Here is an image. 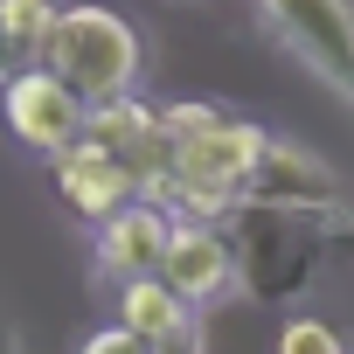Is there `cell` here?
<instances>
[{
	"label": "cell",
	"mask_w": 354,
	"mask_h": 354,
	"mask_svg": "<svg viewBox=\"0 0 354 354\" xmlns=\"http://www.w3.org/2000/svg\"><path fill=\"white\" fill-rule=\"evenodd\" d=\"M223 230H230V250H236V285L250 299H264V306H285L319 278L326 236L347 230V209L306 216V209H250V202H236V216Z\"/></svg>",
	"instance_id": "obj_1"
},
{
	"label": "cell",
	"mask_w": 354,
	"mask_h": 354,
	"mask_svg": "<svg viewBox=\"0 0 354 354\" xmlns=\"http://www.w3.org/2000/svg\"><path fill=\"white\" fill-rule=\"evenodd\" d=\"M139 28L111 8H63L49 42H42V70L56 84H70L84 104H111L139 84Z\"/></svg>",
	"instance_id": "obj_2"
},
{
	"label": "cell",
	"mask_w": 354,
	"mask_h": 354,
	"mask_svg": "<svg viewBox=\"0 0 354 354\" xmlns=\"http://www.w3.org/2000/svg\"><path fill=\"white\" fill-rule=\"evenodd\" d=\"M257 15L292 63L354 104V0H257Z\"/></svg>",
	"instance_id": "obj_3"
},
{
	"label": "cell",
	"mask_w": 354,
	"mask_h": 354,
	"mask_svg": "<svg viewBox=\"0 0 354 354\" xmlns=\"http://www.w3.org/2000/svg\"><path fill=\"white\" fill-rule=\"evenodd\" d=\"M243 202L250 209H306V216H326V209H347V195H340V174L313 153V146H299V139H264V153H257V167H250V181H243Z\"/></svg>",
	"instance_id": "obj_4"
},
{
	"label": "cell",
	"mask_w": 354,
	"mask_h": 354,
	"mask_svg": "<svg viewBox=\"0 0 354 354\" xmlns=\"http://www.w3.org/2000/svg\"><path fill=\"white\" fill-rule=\"evenodd\" d=\"M84 111H91V104H84L70 84H56L42 63H28V70H15L8 84H0V118H8V132H15L21 146L49 153V160L84 139Z\"/></svg>",
	"instance_id": "obj_5"
},
{
	"label": "cell",
	"mask_w": 354,
	"mask_h": 354,
	"mask_svg": "<svg viewBox=\"0 0 354 354\" xmlns=\"http://www.w3.org/2000/svg\"><path fill=\"white\" fill-rule=\"evenodd\" d=\"M84 139H91L111 167L132 174L139 195L167 174V118H160V104H146L139 91H125V97H111V104H91V111H84Z\"/></svg>",
	"instance_id": "obj_6"
},
{
	"label": "cell",
	"mask_w": 354,
	"mask_h": 354,
	"mask_svg": "<svg viewBox=\"0 0 354 354\" xmlns=\"http://www.w3.org/2000/svg\"><path fill=\"white\" fill-rule=\"evenodd\" d=\"M160 285L181 299V306H216L236 292V250H230V230L223 223H174L167 236V257H160Z\"/></svg>",
	"instance_id": "obj_7"
},
{
	"label": "cell",
	"mask_w": 354,
	"mask_h": 354,
	"mask_svg": "<svg viewBox=\"0 0 354 354\" xmlns=\"http://www.w3.org/2000/svg\"><path fill=\"white\" fill-rule=\"evenodd\" d=\"M49 174H56V195L70 202V216H84V223H104V216H118L125 202H139L132 174H125V167H111L91 139L63 146V153L49 160Z\"/></svg>",
	"instance_id": "obj_8"
},
{
	"label": "cell",
	"mask_w": 354,
	"mask_h": 354,
	"mask_svg": "<svg viewBox=\"0 0 354 354\" xmlns=\"http://www.w3.org/2000/svg\"><path fill=\"white\" fill-rule=\"evenodd\" d=\"M167 236H174V216H167V209H153V202H125L118 216L97 223V264H104L118 285H125V278H146V271H160Z\"/></svg>",
	"instance_id": "obj_9"
},
{
	"label": "cell",
	"mask_w": 354,
	"mask_h": 354,
	"mask_svg": "<svg viewBox=\"0 0 354 354\" xmlns=\"http://www.w3.org/2000/svg\"><path fill=\"white\" fill-rule=\"evenodd\" d=\"M188 319H202L195 306H181V299H174L167 285H160V271H146V278H125L118 285V326H132L139 340H167V333H181Z\"/></svg>",
	"instance_id": "obj_10"
},
{
	"label": "cell",
	"mask_w": 354,
	"mask_h": 354,
	"mask_svg": "<svg viewBox=\"0 0 354 354\" xmlns=\"http://www.w3.org/2000/svg\"><path fill=\"white\" fill-rule=\"evenodd\" d=\"M56 0H0V56H8V70H28L42 63V42L56 28Z\"/></svg>",
	"instance_id": "obj_11"
},
{
	"label": "cell",
	"mask_w": 354,
	"mask_h": 354,
	"mask_svg": "<svg viewBox=\"0 0 354 354\" xmlns=\"http://www.w3.org/2000/svg\"><path fill=\"white\" fill-rule=\"evenodd\" d=\"M278 354H347V340H340V326H326L319 313H299V319L278 326Z\"/></svg>",
	"instance_id": "obj_12"
},
{
	"label": "cell",
	"mask_w": 354,
	"mask_h": 354,
	"mask_svg": "<svg viewBox=\"0 0 354 354\" xmlns=\"http://www.w3.org/2000/svg\"><path fill=\"white\" fill-rule=\"evenodd\" d=\"M77 354H153V340H139L132 326H118V319H111V326H97Z\"/></svg>",
	"instance_id": "obj_13"
},
{
	"label": "cell",
	"mask_w": 354,
	"mask_h": 354,
	"mask_svg": "<svg viewBox=\"0 0 354 354\" xmlns=\"http://www.w3.org/2000/svg\"><path fill=\"white\" fill-rule=\"evenodd\" d=\"M153 354H209V340H202V319H188L181 333H167V340H160Z\"/></svg>",
	"instance_id": "obj_14"
}]
</instances>
